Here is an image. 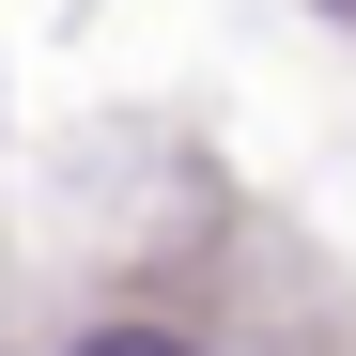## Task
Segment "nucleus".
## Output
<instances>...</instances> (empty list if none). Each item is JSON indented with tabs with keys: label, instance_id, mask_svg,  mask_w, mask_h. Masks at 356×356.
I'll return each instance as SVG.
<instances>
[{
	"label": "nucleus",
	"instance_id": "nucleus-1",
	"mask_svg": "<svg viewBox=\"0 0 356 356\" xmlns=\"http://www.w3.org/2000/svg\"><path fill=\"white\" fill-rule=\"evenodd\" d=\"M78 356H202V341H170V325H93Z\"/></svg>",
	"mask_w": 356,
	"mask_h": 356
}]
</instances>
